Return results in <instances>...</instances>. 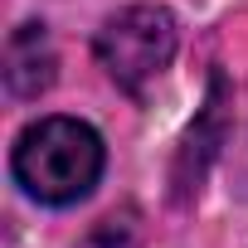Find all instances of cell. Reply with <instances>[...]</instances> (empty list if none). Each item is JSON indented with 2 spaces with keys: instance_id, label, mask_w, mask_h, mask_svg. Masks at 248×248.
Listing matches in <instances>:
<instances>
[{
  "instance_id": "cell-1",
  "label": "cell",
  "mask_w": 248,
  "mask_h": 248,
  "mask_svg": "<svg viewBox=\"0 0 248 248\" xmlns=\"http://www.w3.org/2000/svg\"><path fill=\"white\" fill-rule=\"evenodd\" d=\"M102 175V137L78 117H44L15 141V180L39 204H73Z\"/></svg>"
},
{
  "instance_id": "cell-3",
  "label": "cell",
  "mask_w": 248,
  "mask_h": 248,
  "mask_svg": "<svg viewBox=\"0 0 248 248\" xmlns=\"http://www.w3.org/2000/svg\"><path fill=\"white\" fill-rule=\"evenodd\" d=\"M5 83L15 97H39L54 83V44L44 25H20L5 44Z\"/></svg>"
},
{
  "instance_id": "cell-2",
  "label": "cell",
  "mask_w": 248,
  "mask_h": 248,
  "mask_svg": "<svg viewBox=\"0 0 248 248\" xmlns=\"http://www.w3.org/2000/svg\"><path fill=\"white\" fill-rule=\"evenodd\" d=\"M170 59H175V15L166 5H132L112 15L97 34V63L132 97H141L166 73Z\"/></svg>"
}]
</instances>
